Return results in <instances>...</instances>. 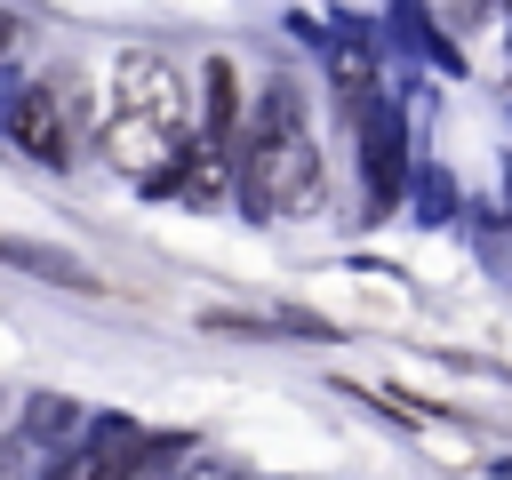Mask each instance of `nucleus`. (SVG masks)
I'll return each mask as SVG.
<instances>
[{
    "instance_id": "nucleus-4",
    "label": "nucleus",
    "mask_w": 512,
    "mask_h": 480,
    "mask_svg": "<svg viewBox=\"0 0 512 480\" xmlns=\"http://www.w3.org/2000/svg\"><path fill=\"white\" fill-rule=\"evenodd\" d=\"M16 144L40 152V160H72V128H64V112H56V88H32V96L16 104Z\"/></svg>"
},
{
    "instance_id": "nucleus-6",
    "label": "nucleus",
    "mask_w": 512,
    "mask_h": 480,
    "mask_svg": "<svg viewBox=\"0 0 512 480\" xmlns=\"http://www.w3.org/2000/svg\"><path fill=\"white\" fill-rule=\"evenodd\" d=\"M8 48H16V24H8V16H0V56H8Z\"/></svg>"
},
{
    "instance_id": "nucleus-5",
    "label": "nucleus",
    "mask_w": 512,
    "mask_h": 480,
    "mask_svg": "<svg viewBox=\"0 0 512 480\" xmlns=\"http://www.w3.org/2000/svg\"><path fill=\"white\" fill-rule=\"evenodd\" d=\"M32 472H40V440H32V432L0 440V480H32Z\"/></svg>"
},
{
    "instance_id": "nucleus-1",
    "label": "nucleus",
    "mask_w": 512,
    "mask_h": 480,
    "mask_svg": "<svg viewBox=\"0 0 512 480\" xmlns=\"http://www.w3.org/2000/svg\"><path fill=\"white\" fill-rule=\"evenodd\" d=\"M240 192L256 216H312L328 176H320V144H312V120H304V96L280 80L264 88L248 136H240Z\"/></svg>"
},
{
    "instance_id": "nucleus-3",
    "label": "nucleus",
    "mask_w": 512,
    "mask_h": 480,
    "mask_svg": "<svg viewBox=\"0 0 512 480\" xmlns=\"http://www.w3.org/2000/svg\"><path fill=\"white\" fill-rule=\"evenodd\" d=\"M144 464H152V440H144L136 424H104L56 480H144Z\"/></svg>"
},
{
    "instance_id": "nucleus-2",
    "label": "nucleus",
    "mask_w": 512,
    "mask_h": 480,
    "mask_svg": "<svg viewBox=\"0 0 512 480\" xmlns=\"http://www.w3.org/2000/svg\"><path fill=\"white\" fill-rule=\"evenodd\" d=\"M112 112L184 136V72H176L160 48H128V56L112 64Z\"/></svg>"
}]
</instances>
